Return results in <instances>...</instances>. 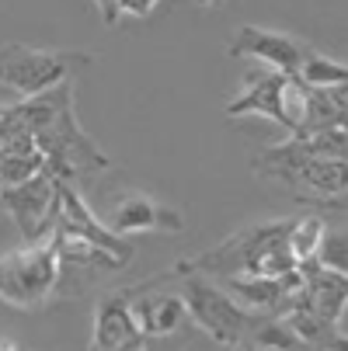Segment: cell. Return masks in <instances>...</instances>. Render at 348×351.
Returning a JSON list of instances; mask_svg holds the SVG:
<instances>
[{
    "label": "cell",
    "mask_w": 348,
    "mask_h": 351,
    "mask_svg": "<svg viewBox=\"0 0 348 351\" xmlns=\"http://www.w3.org/2000/svg\"><path fill=\"white\" fill-rule=\"evenodd\" d=\"M0 115H4L11 136L35 139L38 154L45 157V171L56 181L80 188L87 178L112 171L108 154H102V146L84 132V125L77 119L70 80L49 87L42 94L21 97L18 105H4Z\"/></svg>",
    "instance_id": "cell-1"
},
{
    "label": "cell",
    "mask_w": 348,
    "mask_h": 351,
    "mask_svg": "<svg viewBox=\"0 0 348 351\" xmlns=\"http://www.w3.org/2000/svg\"><path fill=\"white\" fill-rule=\"evenodd\" d=\"M289 219H268V223H251L216 243L206 254H195L178 261V275L192 271L202 278H230V275H258V278H275L292 271L296 261L289 254Z\"/></svg>",
    "instance_id": "cell-2"
},
{
    "label": "cell",
    "mask_w": 348,
    "mask_h": 351,
    "mask_svg": "<svg viewBox=\"0 0 348 351\" xmlns=\"http://www.w3.org/2000/svg\"><path fill=\"white\" fill-rule=\"evenodd\" d=\"M251 167L258 178L289 188L300 202H310L317 209H334V213L345 209V160L310 157L296 136L262 149L251 160Z\"/></svg>",
    "instance_id": "cell-3"
},
{
    "label": "cell",
    "mask_w": 348,
    "mask_h": 351,
    "mask_svg": "<svg viewBox=\"0 0 348 351\" xmlns=\"http://www.w3.org/2000/svg\"><path fill=\"white\" fill-rule=\"evenodd\" d=\"M56 271H60L56 237L11 250L8 258H0V303L14 310H42L49 299H56Z\"/></svg>",
    "instance_id": "cell-4"
},
{
    "label": "cell",
    "mask_w": 348,
    "mask_h": 351,
    "mask_svg": "<svg viewBox=\"0 0 348 351\" xmlns=\"http://www.w3.org/2000/svg\"><path fill=\"white\" fill-rule=\"evenodd\" d=\"M174 278H181V299H185L188 320H195V327L206 337H213L223 348H240L247 341L258 313L244 310L227 289L213 285L202 275H192V271L178 275L174 271Z\"/></svg>",
    "instance_id": "cell-5"
},
{
    "label": "cell",
    "mask_w": 348,
    "mask_h": 351,
    "mask_svg": "<svg viewBox=\"0 0 348 351\" xmlns=\"http://www.w3.org/2000/svg\"><path fill=\"white\" fill-rule=\"evenodd\" d=\"M91 60H94L91 53H77V49H42L25 42H8L0 45V84L14 87L21 97H32L70 80L73 66H87Z\"/></svg>",
    "instance_id": "cell-6"
},
{
    "label": "cell",
    "mask_w": 348,
    "mask_h": 351,
    "mask_svg": "<svg viewBox=\"0 0 348 351\" xmlns=\"http://www.w3.org/2000/svg\"><path fill=\"white\" fill-rule=\"evenodd\" d=\"M53 233L63 237V240L91 243L97 250H105V254L119 258L122 265H129L132 254H136V247L126 237L112 233L102 219L91 213V206L80 198V188H73L67 181H56V226H53Z\"/></svg>",
    "instance_id": "cell-7"
},
{
    "label": "cell",
    "mask_w": 348,
    "mask_h": 351,
    "mask_svg": "<svg viewBox=\"0 0 348 351\" xmlns=\"http://www.w3.org/2000/svg\"><path fill=\"white\" fill-rule=\"evenodd\" d=\"M0 206L14 219V226L21 230L25 243L53 237L56 226V178L49 171H38L35 178L0 188Z\"/></svg>",
    "instance_id": "cell-8"
},
{
    "label": "cell",
    "mask_w": 348,
    "mask_h": 351,
    "mask_svg": "<svg viewBox=\"0 0 348 351\" xmlns=\"http://www.w3.org/2000/svg\"><path fill=\"white\" fill-rule=\"evenodd\" d=\"M126 295H129V310H132V320H136L139 334L150 337V341L154 337H171L188 320L181 289H174L164 275L150 278V282H139V285H126Z\"/></svg>",
    "instance_id": "cell-9"
},
{
    "label": "cell",
    "mask_w": 348,
    "mask_h": 351,
    "mask_svg": "<svg viewBox=\"0 0 348 351\" xmlns=\"http://www.w3.org/2000/svg\"><path fill=\"white\" fill-rule=\"evenodd\" d=\"M303 53H307V45L300 38L275 32V28H258V25H240L230 42L233 60H258L262 66L279 70V73H296Z\"/></svg>",
    "instance_id": "cell-10"
},
{
    "label": "cell",
    "mask_w": 348,
    "mask_h": 351,
    "mask_svg": "<svg viewBox=\"0 0 348 351\" xmlns=\"http://www.w3.org/2000/svg\"><path fill=\"white\" fill-rule=\"evenodd\" d=\"M143 344V334L132 320L126 289H112L97 299L94 306V330H91V351H136Z\"/></svg>",
    "instance_id": "cell-11"
},
{
    "label": "cell",
    "mask_w": 348,
    "mask_h": 351,
    "mask_svg": "<svg viewBox=\"0 0 348 351\" xmlns=\"http://www.w3.org/2000/svg\"><path fill=\"white\" fill-rule=\"evenodd\" d=\"M286 77L289 73H279V70H255L244 77V90L237 101L227 105V115L230 119H244V115H262V119H272L286 129Z\"/></svg>",
    "instance_id": "cell-12"
},
{
    "label": "cell",
    "mask_w": 348,
    "mask_h": 351,
    "mask_svg": "<svg viewBox=\"0 0 348 351\" xmlns=\"http://www.w3.org/2000/svg\"><path fill=\"white\" fill-rule=\"evenodd\" d=\"M112 233L129 237V233H143V230H164V233H178L185 230V219L178 209L157 202L150 195H126L112 206V216L105 223Z\"/></svg>",
    "instance_id": "cell-13"
},
{
    "label": "cell",
    "mask_w": 348,
    "mask_h": 351,
    "mask_svg": "<svg viewBox=\"0 0 348 351\" xmlns=\"http://www.w3.org/2000/svg\"><path fill=\"white\" fill-rule=\"evenodd\" d=\"M300 271H303V295L307 303L327 317V320H338L345 324V303H348V278L338 275V271H327L314 261H300Z\"/></svg>",
    "instance_id": "cell-14"
},
{
    "label": "cell",
    "mask_w": 348,
    "mask_h": 351,
    "mask_svg": "<svg viewBox=\"0 0 348 351\" xmlns=\"http://www.w3.org/2000/svg\"><path fill=\"white\" fill-rule=\"evenodd\" d=\"M348 115V101H345V84L334 87H310L307 90V112H303V125L296 136L303 132H321V129H334L345 125Z\"/></svg>",
    "instance_id": "cell-15"
},
{
    "label": "cell",
    "mask_w": 348,
    "mask_h": 351,
    "mask_svg": "<svg viewBox=\"0 0 348 351\" xmlns=\"http://www.w3.org/2000/svg\"><path fill=\"white\" fill-rule=\"evenodd\" d=\"M307 87H334V84H345L348 80V66L334 56H324V53H314L307 49L303 60H300V70H296Z\"/></svg>",
    "instance_id": "cell-16"
},
{
    "label": "cell",
    "mask_w": 348,
    "mask_h": 351,
    "mask_svg": "<svg viewBox=\"0 0 348 351\" xmlns=\"http://www.w3.org/2000/svg\"><path fill=\"white\" fill-rule=\"evenodd\" d=\"M324 219L314 216V213H303V216H292L289 223V254L296 261H310L314 258V250H317V240L324 233Z\"/></svg>",
    "instance_id": "cell-17"
},
{
    "label": "cell",
    "mask_w": 348,
    "mask_h": 351,
    "mask_svg": "<svg viewBox=\"0 0 348 351\" xmlns=\"http://www.w3.org/2000/svg\"><path fill=\"white\" fill-rule=\"evenodd\" d=\"M310 261L327 268V271L348 275V237H345V226H324Z\"/></svg>",
    "instance_id": "cell-18"
},
{
    "label": "cell",
    "mask_w": 348,
    "mask_h": 351,
    "mask_svg": "<svg viewBox=\"0 0 348 351\" xmlns=\"http://www.w3.org/2000/svg\"><path fill=\"white\" fill-rule=\"evenodd\" d=\"M303 143V149L310 157H327V160H345V149H348V132L345 125H334V129H321V132H303L296 136Z\"/></svg>",
    "instance_id": "cell-19"
},
{
    "label": "cell",
    "mask_w": 348,
    "mask_h": 351,
    "mask_svg": "<svg viewBox=\"0 0 348 351\" xmlns=\"http://www.w3.org/2000/svg\"><path fill=\"white\" fill-rule=\"evenodd\" d=\"M157 8V0H119V14H132V18H146Z\"/></svg>",
    "instance_id": "cell-20"
},
{
    "label": "cell",
    "mask_w": 348,
    "mask_h": 351,
    "mask_svg": "<svg viewBox=\"0 0 348 351\" xmlns=\"http://www.w3.org/2000/svg\"><path fill=\"white\" fill-rule=\"evenodd\" d=\"M94 8L102 11V21L105 25H115L122 14H119V0H94Z\"/></svg>",
    "instance_id": "cell-21"
},
{
    "label": "cell",
    "mask_w": 348,
    "mask_h": 351,
    "mask_svg": "<svg viewBox=\"0 0 348 351\" xmlns=\"http://www.w3.org/2000/svg\"><path fill=\"white\" fill-rule=\"evenodd\" d=\"M11 139V132H8V122H4V115H0V146H4Z\"/></svg>",
    "instance_id": "cell-22"
},
{
    "label": "cell",
    "mask_w": 348,
    "mask_h": 351,
    "mask_svg": "<svg viewBox=\"0 0 348 351\" xmlns=\"http://www.w3.org/2000/svg\"><path fill=\"white\" fill-rule=\"evenodd\" d=\"M0 351H21L14 341H0Z\"/></svg>",
    "instance_id": "cell-23"
},
{
    "label": "cell",
    "mask_w": 348,
    "mask_h": 351,
    "mask_svg": "<svg viewBox=\"0 0 348 351\" xmlns=\"http://www.w3.org/2000/svg\"><path fill=\"white\" fill-rule=\"evenodd\" d=\"M202 8H223V0H198Z\"/></svg>",
    "instance_id": "cell-24"
},
{
    "label": "cell",
    "mask_w": 348,
    "mask_h": 351,
    "mask_svg": "<svg viewBox=\"0 0 348 351\" xmlns=\"http://www.w3.org/2000/svg\"><path fill=\"white\" fill-rule=\"evenodd\" d=\"M233 351H258V348H247V344H240V348H233Z\"/></svg>",
    "instance_id": "cell-25"
}]
</instances>
